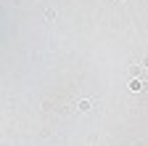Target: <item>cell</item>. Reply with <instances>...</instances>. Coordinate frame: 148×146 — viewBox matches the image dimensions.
Instances as JSON below:
<instances>
[{"mask_svg":"<svg viewBox=\"0 0 148 146\" xmlns=\"http://www.w3.org/2000/svg\"><path fill=\"white\" fill-rule=\"evenodd\" d=\"M143 88H145L143 80H130V90H143Z\"/></svg>","mask_w":148,"mask_h":146,"instance_id":"6da1fadb","label":"cell"},{"mask_svg":"<svg viewBox=\"0 0 148 146\" xmlns=\"http://www.w3.org/2000/svg\"><path fill=\"white\" fill-rule=\"evenodd\" d=\"M77 109H79V112H87V109H90V101H79Z\"/></svg>","mask_w":148,"mask_h":146,"instance_id":"7a4b0ae2","label":"cell"},{"mask_svg":"<svg viewBox=\"0 0 148 146\" xmlns=\"http://www.w3.org/2000/svg\"><path fill=\"white\" fill-rule=\"evenodd\" d=\"M143 66H148V59H143Z\"/></svg>","mask_w":148,"mask_h":146,"instance_id":"3957f363","label":"cell"}]
</instances>
